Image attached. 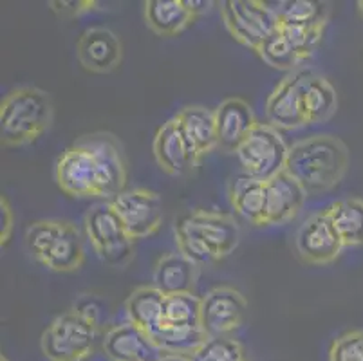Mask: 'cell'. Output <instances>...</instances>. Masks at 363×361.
<instances>
[{
	"instance_id": "cell-37",
	"label": "cell",
	"mask_w": 363,
	"mask_h": 361,
	"mask_svg": "<svg viewBox=\"0 0 363 361\" xmlns=\"http://www.w3.org/2000/svg\"><path fill=\"white\" fill-rule=\"evenodd\" d=\"M49 6H51L52 13L56 16H60L64 20H71L98 9L100 2H96V0H52Z\"/></svg>"
},
{
	"instance_id": "cell-33",
	"label": "cell",
	"mask_w": 363,
	"mask_h": 361,
	"mask_svg": "<svg viewBox=\"0 0 363 361\" xmlns=\"http://www.w3.org/2000/svg\"><path fill=\"white\" fill-rule=\"evenodd\" d=\"M65 221H56V218H44V221H36L26 231V244L28 250L31 251L36 260H40L51 243L58 237V233L64 228Z\"/></svg>"
},
{
	"instance_id": "cell-17",
	"label": "cell",
	"mask_w": 363,
	"mask_h": 361,
	"mask_svg": "<svg viewBox=\"0 0 363 361\" xmlns=\"http://www.w3.org/2000/svg\"><path fill=\"white\" fill-rule=\"evenodd\" d=\"M308 194L303 191L298 181L284 170L266 183V210H264V224L280 226L298 215L306 203Z\"/></svg>"
},
{
	"instance_id": "cell-30",
	"label": "cell",
	"mask_w": 363,
	"mask_h": 361,
	"mask_svg": "<svg viewBox=\"0 0 363 361\" xmlns=\"http://www.w3.org/2000/svg\"><path fill=\"white\" fill-rule=\"evenodd\" d=\"M257 55L264 60V64L273 69H279V71H295L300 65H303L302 60L298 58L295 49L291 48V44L280 29L260 45Z\"/></svg>"
},
{
	"instance_id": "cell-27",
	"label": "cell",
	"mask_w": 363,
	"mask_h": 361,
	"mask_svg": "<svg viewBox=\"0 0 363 361\" xmlns=\"http://www.w3.org/2000/svg\"><path fill=\"white\" fill-rule=\"evenodd\" d=\"M329 217L345 248L363 246V199L347 197L328 208Z\"/></svg>"
},
{
	"instance_id": "cell-13",
	"label": "cell",
	"mask_w": 363,
	"mask_h": 361,
	"mask_svg": "<svg viewBox=\"0 0 363 361\" xmlns=\"http://www.w3.org/2000/svg\"><path fill=\"white\" fill-rule=\"evenodd\" d=\"M152 150L157 165L170 175H186L201 163L196 147L188 141L177 118H172L157 130Z\"/></svg>"
},
{
	"instance_id": "cell-34",
	"label": "cell",
	"mask_w": 363,
	"mask_h": 361,
	"mask_svg": "<svg viewBox=\"0 0 363 361\" xmlns=\"http://www.w3.org/2000/svg\"><path fill=\"white\" fill-rule=\"evenodd\" d=\"M176 231V243L177 248H179V253H183L184 257L190 258L192 262H196L197 266H212V264L219 262L220 258L213 253L206 244L197 238L196 235L188 233L183 228L176 226L174 228Z\"/></svg>"
},
{
	"instance_id": "cell-14",
	"label": "cell",
	"mask_w": 363,
	"mask_h": 361,
	"mask_svg": "<svg viewBox=\"0 0 363 361\" xmlns=\"http://www.w3.org/2000/svg\"><path fill=\"white\" fill-rule=\"evenodd\" d=\"M309 69L288 74L275 87L266 101L267 123L277 130H291L308 125L302 107V84Z\"/></svg>"
},
{
	"instance_id": "cell-11",
	"label": "cell",
	"mask_w": 363,
	"mask_h": 361,
	"mask_svg": "<svg viewBox=\"0 0 363 361\" xmlns=\"http://www.w3.org/2000/svg\"><path fill=\"white\" fill-rule=\"evenodd\" d=\"M201 300V326L208 336H230L242 326L247 313V300L235 287H213Z\"/></svg>"
},
{
	"instance_id": "cell-25",
	"label": "cell",
	"mask_w": 363,
	"mask_h": 361,
	"mask_svg": "<svg viewBox=\"0 0 363 361\" xmlns=\"http://www.w3.org/2000/svg\"><path fill=\"white\" fill-rule=\"evenodd\" d=\"M164 294L154 286H141L130 293L125 302L128 322L141 327L148 334L163 326Z\"/></svg>"
},
{
	"instance_id": "cell-12",
	"label": "cell",
	"mask_w": 363,
	"mask_h": 361,
	"mask_svg": "<svg viewBox=\"0 0 363 361\" xmlns=\"http://www.w3.org/2000/svg\"><path fill=\"white\" fill-rule=\"evenodd\" d=\"M55 177L60 190L71 197H98L96 163L91 150L78 141L58 157Z\"/></svg>"
},
{
	"instance_id": "cell-20",
	"label": "cell",
	"mask_w": 363,
	"mask_h": 361,
	"mask_svg": "<svg viewBox=\"0 0 363 361\" xmlns=\"http://www.w3.org/2000/svg\"><path fill=\"white\" fill-rule=\"evenodd\" d=\"M85 260L84 240L78 228L71 223H65L58 237L51 243L44 257L38 260L48 270L56 273H72L82 267Z\"/></svg>"
},
{
	"instance_id": "cell-29",
	"label": "cell",
	"mask_w": 363,
	"mask_h": 361,
	"mask_svg": "<svg viewBox=\"0 0 363 361\" xmlns=\"http://www.w3.org/2000/svg\"><path fill=\"white\" fill-rule=\"evenodd\" d=\"M203 300L194 293H179L164 296L163 326L203 327L201 326Z\"/></svg>"
},
{
	"instance_id": "cell-1",
	"label": "cell",
	"mask_w": 363,
	"mask_h": 361,
	"mask_svg": "<svg viewBox=\"0 0 363 361\" xmlns=\"http://www.w3.org/2000/svg\"><path fill=\"white\" fill-rule=\"evenodd\" d=\"M349 161L351 154L342 139L331 134H316L289 147L286 172L298 181L309 197L338 187L347 174Z\"/></svg>"
},
{
	"instance_id": "cell-6",
	"label": "cell",
	"mask_w": 363,
	"mask_h": 361,
	"mask_svg": "<svg viewBox=\"0 0 363 361\" xmlns=\"http://www.w3.org/2000/svg\"><path fill=\"white\" fill-rule=\"evenodd\" d=\"M98 333L76 311H67L42 334V352L51 361H84L94 349Z\"/></svg>"
},
{
	"instance_id": "cell-18",
	"label": "cell",
	"mask_w": 363,
	"mask_h": 361,
	"mask_svg": "<svg viewBox=\"0 0 363 361\" xmlns=\"http://www.w3.org/2000/svg\"><path fill=\"white\" fill-rule=\"evenodd\" d=\"M216 123L217 148L228 154H235L259 121L244 99L228 98L216 109Z\"/></svg>"
},
{
	"instance_id": "cell-26",
	"label": "cell",
	"mask_w": 363,
	"mask_h": 361,
	"mask_svg": "<svg viewBox=\"0 0 363 361\" xmlns=\"http://www.w3.org/2000/svg\"><path fill=\"white\" fill-rule=\"evenodd\" d=\"M280 26L296 28H325L331 15V4L323 0H284L272 4Z\"/></svg>"
},
{
	"instance_id": "cell-4",
	"label": "cell",
	"mask_w": 363,
	"mask_h": 361,
	"mask_svg": "<svg viewBox=\"0 0 363 361\" xmlns=\"http://www.w3.org/2000/svg\"><path fill=\"white\" fill-rule=\"evenodd\" d=\"M85 233L104 262L121 267L134 255V238L127 233L112 203L94 204L85 213Z\"/></svg>"
},
{
	"instance_id": "cell-3",
	"label": "cell",
	"mask_w": 363,
	"mask_h": 361,
	"mask_svg": "<svg viewBox=\"0 0 363 361\" xmlns=\"http://www.w3.org/2000/svg\"><path fill=\"white\" fill-rule=\"evenodd\" d=\"M220 15L230 35L253 51L280 29L275 9L262 0H224Z\"/></svg>"
},
{
	"instance_id": "cell-2",
	"label": "cell",
	"mask_w": 363,
	"mask_h": 361,
	"mask_svg": "<svg viewBox=\"0 0 363 361\" xmlns=\"http://www.w3.org/2000/svg\"><path fill=\"white\" fill-rule=\"evenodd\" d=\"M55 119L51 94L26 85L9 92L0 104V138L4 147L35 143L51 128Z\"/></svg>"
},
{
	"instance_id": "cell-41",
	"label": "cell",
	"mask_w": 363,
	"mask_h": 361,
	"mask_svg": "<svg viewBox=\"0 0 363 361\" xmlns=\"http://www.w3.org/2000/svg\"><path fill=\"white\" fill-rule=\"evenodd\" d=\"M358 9H359V13H362V16H363V0H359V2H358Z\"/></svg>"
},
{
	"instance_id": "cell-23",
	"label": "cell",
	"mask_w": 363,
	"mask_h": 361,
	"mask_svg": "<svg viewBox=\"0 0 363 361\" xmlns=\"http://www.w3.org/2000/svg\"><path fill=\"white\" fill-rule=\"evenodd\" d=\"M176 118L188 141L196 147L201 159L217 148L216 111H210L201 105H190V107H184Z\"/></svg>"
},
{
	"instance_id": "cell-35",
	"label": "cell",
	"mask_w": 363,
	"mask_h": 361,
	"mask_svg": "<svg viewBox=\"0 0 363 361\" xmlns=\"http://www.w3.org/2000/svg\"><path fill=\"white\" fill-rule=\"evenodd\" d=\"M329 361H363V331H349L336 338Z\"/></svg>"
},
{
	"instance_id": "cell-32",
	"label": "cell",
	"mask_w": 363,
	"mask_h": 361,
	"mask_svg": "<svg viewBox=\"0 0 363 361\" xmlns=\"http://www.w3.org/2000/svg\"><path fill=\"white\" fill-rule=\"evenodd\" d=\"M282 35L288 38L291 48L302 60V64H306L316 51H318L320 44H322L323 31L325 28H296V26H280Z\"/></svg>"
},
{
	"instance_id": "cell-40",
	"label": "cell",
	"mask_w": 363,
	"mask_h": 361,
	"mask_svg": "<svg viewBox=\"0 0 363 361\" xmlns=\"http://www.w3.org/2000/svg\"><path fill=\"white\" fill-rule=\"evenodd\" d=\"M160 361H192V357L184 354H164Z\"/></svg>"
},
{
	"instance_id": "cell-22",
	"label": "cell",
	"mask_w": 363,
	"mask_h": 361,
	"mask_svg": "<svg viewBox=\"0 0 363 361\" xmlns=\"http://www.w3.org/2000/svg\"><path fill=\"white\" fill-rule=\"evenodd\" d=\"M147 26L160 36H176L192 24L196 16L184 0H147L145 2Z\"/></svg>"
},
{
	"instance_id": "cell-16",
	"label": "cell",
	"mask_w": 363,
	"mask_h": 361,
	"mask_svg": "<svg viewBox=\"0 0 363 361\" xmlns=\"http://www.w3.org/2000/svg\"><path fill=\"white\" fill-rule=\"evenodd\" d=\"M104 350L111 361H160L167 354L147 331L132 322L108 329L104 338Z\"/></svg>"
},
{
	"instance_id": "cell-21",
	"label": "cell",
	"mask_w": 363,
	"mask_h": 361,
	"mask_svg": "<svg viewBox=\"0 0 363 361\" xmlns=\"http://www.w3.org/2000/svg\"><path fill=\"white\" fill-rule=\"evenodd\" d=\"M302 107L308 125L325 123L338 109L336 89L329 79L309 71L302 84Z\"/></svg>"
},
{
	"instance_id": "cell-7",
	"label": "cell",
	"mask_w": 363,
	"mask_h": 361,
	"mask_svg": "<svg viewBox=\"0 0 363 361\" xmlns=\"http://www.w3.org/2000/svg\"><path fill=\"white\" fill-rule=\"evenodd\" d=\"M78 143L91 150L98 170V197L114 201L123 194L128 179V165L123 145L111 132H92L82 135Z\"/></svg>"
},
{
	"instance_id": "cell-39",
	"label": "cell",
	"mask_w": 363,
	"mask_h": 361,
	"mask_svg": "<svg viewBox=\"0 0 363 361\" xmlns=\"http://www.w3.org/2000/svg\"><path fill=\"white\" fill-rule=\"evenodd\" d=\"M184 4H186V8L192 11V15L196 16H201L204 15V13H208L210 9H212L213 2L212 0H184Z\"/></svg>"
},
{
	"instance_id": "cell-28",
	"label": "cell",
	"mask_w": 363,
	"mask_h": 361,
	"mask_svg": "<svg viewBox=\"0 0 363 361\" xmlns=\"http://www.w3.org/2000/svg\"><path fill=\"white\" fill-rule=\"evenodd\" d=\"M150 336L163 352L184 354V356H192L208 340V334L203 327L161 326Z\"/></svg>"
},
{
	"instance_id": "cell-19",
	"label": "cell",
	"mask_w": 363,
	"mask_h": 361,
	"mask_svg": "<svg viewBox=\"0 0 363 361\" xmlns=\"http://www.w3.org/2000/svg\"><path fill=\"white\" fill-rule=\"evenodd\" d=\"M201 266L192 262L183 253H168L157 260L152 277V286L164 296L179 293H194L199 278Z\"/></svg>"
},
{
	"instance_id": "cell-8",
	"label": "cell",
	"mask_w": 363,
	"mask_h": 361,
	"mask_svg": "<svg viewBox=\"0 0 363 361\" xmlns=\"http://www.w3.org/2000/svg\"><path fill=\"white\" fill-rule=\"evenodd\" d=\"M125 230L134 240L156 233L163 224V203L160 194L147 188H132L111 201Z\"/></svg>"
},
{
	"instance_id": "cell-5",
	"label": "cell",
	"mask_w": 363,
	"mask_h": 361,
	"mask_svg": "<svg viewBox=\"0 0 363 361\" xmlns=\"http://www.w3.org/2000/svg\"><path fill=\"white\" fill-rule=\"evenodd\" d=\"M288 154L289 147L269 123H257L235 152L244 174L264 183L286 170Z\"/></svg>"
},
{
	"instance_id": "cell-24",
	"label": "cell",
	"mask_w": 363,
	"mask_h": 361,
	"mask_svg": "<svg viewBox=\"0 0 363 361\" xmlns=\"http://www.w3.org/2000/svg\"><path fill=\"white\" fill-rule=\"evenodd\" d=\"M228 195H230L233 210L240 217L255 226H262L264 210H266V183L264 181L244 174L230 183Z\"/></svg>"
},
{
	"instance_id": "cell-38",
	"label": "cell",
	"mask_w": 363,
	"mask_h": 361,
	"mask_svg": "<svg viewBox=\"0 0 363 361\" xmlns=\"http://www.w3.org/2000/svg\"><path fill=\"white\" fill-rule=\"evenodd\" d=\"M13 228H15V213L8 199L0 197V246L4 248L11 240Z\"/></svg>"
},
{
	"instance_id": "cell-15",
	"label": "cell",
	"mask_w": 363,
	"mask_h": 361,
	"mask_svg": "<svg viewBox=\"0 0 363 361\" xmlns=\"http://www.w3.org/2000/svg\"><path fill=\"white\" fill-rule=\"evenodd\" d=\"M76 56L87 71L107 74L120 67L123 60V44L120 36L108 28H91L78 40Z\"/></svg>"
},
{
	"instance_id": "cell-36",
	"label": "cell",
	"mask_w": 363,
	"mask_h": 361,
	"mask_svg": "<svg viewBox=\"0 0 363 361\" xmlns=\"http://www.w3.org/2000/svg\"><path fill=\"white\" fill-rule=\"evenodd\" d=\"M72 311H76L92 327H96L98 331L101 329L104 322L108 320L107 304L104 300H100L98 296H94V294H84V296H80V300L74 304V309Z\"/></svg>"
},
{
	"instance_id": "cell-42",
	"label": "cell",
	"mask_w": 363,
	"mask_h": 361,
	"mask_svg": "<svg viewBox=\"0 0 363 361\" xmlns=\"http://www.w3.org/2000/svg\"><path fill=\"white\" fill-rule=\"evenodd\" d=\"M0 361H9V360H8V357H4V356H2V357H0Z\"/></svg>"
},
{
	"instance_id": "cell-10",
	"label": "cell",
	"mask_w": 363,
	"mask_h": 361,
	"mask_svg": "<svg viewBox=\"0 0 363 361\" xmlns=\"http://www.w3.org/2000/svg\"><path fill=\"white\" fill-rule=\"evenodd\" d=\"M176 226L201 238L220 260L228 255H232L240 243V228L232 215L194 210L183 215L176 223Z\"/></svg>"
},
{
	"instance_id": "cell-9",
	"label": "cell",
	"mask_w": 363,
	"mask_h": 361,
	"mask_svg": "<svg viewBox=\"0 0 363 361\" xmlns=\"http://www.w3.org/2000/svg\"><path fill=\"white\" fill-rule=\"evenodd\" d=\"M296 253L306 264L325 266L335 262L343 246L342 238L329 217L328 208L316 211L298 228L295 238Z\"/></svg>"
},
{
	"instance_id": "cell-31",
	"label": "cell",
	"mask_w": 363,
	"mask_h": 361,
	"mask_svg": "<svg viewBox=\"0 0 363 361\" xmlns=\"http://www.w3.org/2000/svg\"><path fill=\"white\" fill-rule=\"evenodd\" d=\"M190 357L192 361H246L242 345L232 336H208Z\"/></svg>"
}]
</instances>
